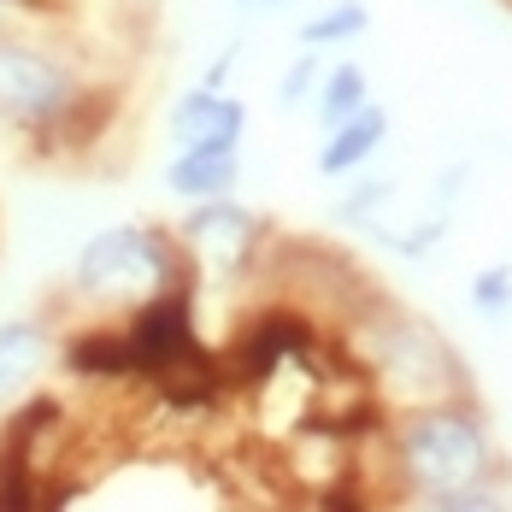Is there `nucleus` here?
I'll use <instances>...</instances> for the list:
<instances>
[{
  "instance_id": "f257e3e1",
  "label": "nucleus",
  "mask_w": 512,
  "mask_h": 512,
  "mask_svg": "<svg viewBox=\"0 0 512 512\" xmlns=\"http://www.w3.org/2000/svg\"><path fill=\"white\" fill-rule=\"evenodd\" d=\"M389 454H395V483L418 507H436L442 495L471 489V483H501V448L483 412L460 401H418L401 407L389 430Z\"/></svg>"
},
{
  "instance_id": "f03ea898",
  "label": "nucleus",
  "mask_w": 512,
  "mask_h": 512,
  "mask_svg": "<svg viewBox=\"0 0 512 512\" xmlns=\"http://www.w3.org/2000/svg\"><path fill=\"white\" fill-rule=\"evenodd\" d=\"M189 277H195V265L171 230L106 224L83 242V254L71 265V295H77V307L101 312V318H124V312H136L142 301H154Z\"/></svg>"
},
{
  "instance_id": "7ed1b4c3",
  "label": "nucleus",
  "mask_w": 512,
  "mask_h": 512,
  "mask_svg": "<svg viewBox=\"0 0 512 512\" xmlns=\"http://www.w3.org/2000/svg\"><path fill=\"white\" fill-rule=\"evenodd\" d=\"M95 118V95L77 59L42 36L0 30V124L24 136H77Z\"/></svg>"
},
{
  "instance_id": "20e7f679",
  "label": "nucleus",
  "mask_w": 512,
  "mask_h": 512,
  "mask_svg": "<svg viewBox=\"0 0 512 512\" xmlns=\"http://www.w3.org/2000/svg\"><path fill=\"white\" fill-rule=\"evenodd\" d=\"M377 377L407 389L401 407L418 401H460L465 395V365L460 354L442 342L436 324H418V318H383L377 330Z\"/></svg>"
},
{
  "instance_id": "39448f33",
  "label": "nucleus",
  "mask_w": 512,
  "mask_h": 512,
  "mask_svg": "<svg viewBox=\"0 0 512 512\" xmlns=\"http://www.w3.org/2000/svg\"><path fill=\"white\" fill-rule=\"evenodd\" d=\"M177 242H183L189 265L212 271L218 283H236L265 254V224H259L254 206L230 201V195H212V201H189V218H183Z\"/></svg>"
},
{
  "instance_id": "423d86ee",
  "label": "nucleus",
  "mask_w": 512,
  "mask_h": 512,
  "mask_svg": "<svg viewBox=\"0 0 512 512\" xmlns=\"http://www.w3.org/2000/svg\"><path fill=\"white\" fill-rule=\"evenodd\" d=\"M118 336L130 348L136 377H159V383L177 377V365L195 359V277L154 295V301H142L136 312H124Z\"/></svg>"
},
{
  "instance_id": "0eeeda50",
  "label": "nucleus",
  "mask_w": 512,
  "mask_h": 512,
  "mask_svg": "<svg viewBox=\"0 0 512 512\" xmlns=\"http://www.w3.org/2000/svg\"><path fill=\"white\" fill-rule=\"evenodd\" d=\"M53 365V330L42 318H6L0 324V418L24 407Z\"/></svg>"
},
{
  "instance_id": "6e6552de",
  "label": "nucleus",
  "mask_w": 512,
  "mask_h": 512,
  "mask_svg": "<svg viewBox=\"0 0 512 512\" xmlns=\"http://www.w3.org/2000/svg\"><path fill=\"white\" fill-rule=\"evenodd\" d=\"M165 130H171L177 148H236L242 130H248V106L236 95H224V89H212V83H201V89H189L171 106Z\"/></svg>"
},
{
  "instance_id": "1a4fd4ad",
  "label": "nucleus",
  "mask_w": 512,
  "mask_h": 512,
  "mask_svg": "<svg viewBox=\"0 0 512 512\" xmlns=\"http://www.w3.org/2000/svg\"><path fill=\"white\" fill-rule=\"evenodd\" d=\"M236 183H242L236 148H177V159L165 165V189L177 201H212V195H230Z\"/></svg>"
},
{
  "instance_id": "9d476101",
  "label": "nucleus",
  "mask_w": 512,
  "mask_h": 512,
  "mask_svg": "<svg viewBox=\"0 0 512 512\" xmlns=\"http://www.w3.org/2000/svg\"><path fill=\"white\" fill-rule=\"evenodd\" d=\"M383 142H389V112H383V106H359L354 118H342V124L324 130L318 171H324V177H348V171H359Z\"/></svg>"
},
{
  "instance_id": "9b49d317",
  "label": "nucleus",
  "mask_w": 512,
  "mask_h": 512,
  "mask_svg": "<svg viewBox=\"0 0 512 512\" xmlns=\"http://www.w3.org/2000/svg\"><path fill=\"white\" fill-rule=\"evenodd\" d=\"M359 106H371V77H365V65H354V59L330 65V71L318 77V124L330 130V124L354 118Z\"/></svg>"
},
{
  "instance_id": "f8f14e48",
  "label": "nucleus",
  "mask_w": 512,
  "mask_h": 512,
  "mask_svg": "<svg viewBox=\"0 0 512 512\" xmlns=\"http://www.w3.org/2000/svg\"><path fill=\"white\" fill-rule=\"evenodd\" d=\"M371 30V12H365V0H336V6H324V12H312L307 24H301V48H330V42H354Z\"/></svg>"
},
{
  "instance_id": "ddd939ff",
  "label": "nucleus",
  "mask_w": 512,
  "mask_h": 512,
  "mask_svg": "<svg viewBox=\"0 0 512 512\" xmlns=\"http://www.w3.org/2000/svg\"><path fill=\"white\" fill-rule=\"evenodd\" d=\"M471 312L477 318H507L512 312V265H483L471 277Z\"/></svg>"
},
{
  "instance_id": "4468645a",
  "label": "nucleus",
  "mask_w": 512,
  "mask_h": 512,
  "mask_svg": "<svg viewBox=\"0 0 512 512\" xmlns=\"http://www.w3.org/2000/svg\"><path fill=\"white\" fill-rule=\"evenodd\" d=\"M318 77H324V59H318V53H301V59L283 71V83H277V101H283V106H301V101L312 95V83H318Z\"/></svg>"
},
{
  "instance_id": "2eb2a0df",
  "label": "nucleus",
  "mask_w": 512,
  "mask_h": 512,
  "mask_svg": "<svg viewBox=\"0 0 512 512\" xmlns=\"http://www.w3.org/2000/svg\"><path fill=\"white\" fill-rule=\"evenodd\" d=\"M389 195H395L389 183H359L354 195L336 206V218H342V224H365V218H377V212L389 206Z\"/></svg>"
},
{
  "instance_id": "dca6fc26",
  "label": "nucleus",
  "mask_w": 512,
  "mask_h": 512,
  "mask_svg": "<svg viewBox=\"0 0 512 512\" xmlns=\"http://www.w3.org/2000/svg\"><path fill=\"white\" fill-rule=\"evenodd\" d=\"M436 242H442V218L412 224V230H401V236H383V248H389V254H401V259H424Z\"/></svg>"
},
{
  "instance_id": "f3484780",
  "label": "nucleus",
  "mask_w": 512,
  "mask_h": 512,
  "mask_svg": "<svg viewBox=\"0 0 512 512\" xmlns=\"http://www.w3.org/2000/svg\"><path fill=\"white\" fill-rule=\"evenodd\" d=\"M236 53H242V48H224V59H218L212 71H206V83H212V89H224V77H230V65H236Z\"/></svg>"
},
{
  "instance_id": "a211bd4d",
  "label": "nucleus",
  "mask_w": 512,
  "mask_h": 512,
  "mask_svg": "<svg viewBox=\"0 0 512 512\" xmlns=\"http://www.w3.org/2000/svg\"><path fill=\"white\" fill-rule=\"evenodd\" d=\"M242 6H289V0H242Z\"/></svg>"
}]
</instances>
